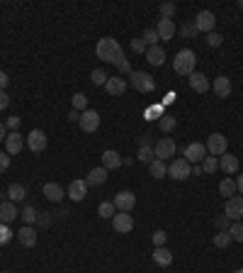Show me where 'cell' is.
<instances>
[{
    "label": "cell",
    "mask_w": 243,
    "mask_h": 273,
    "mask_svg": "<svg viewBox=\"0 0 243 273\" xmlns=\"http://www.w3.org/2000/svg\"><path fill=\"white\" fill-rule=\"evenodd\" d=\"M95 54H97V59H103L105 64H114L117 66V61H121L124 59V51H121L119 42L112 37H103L100 42H97V47H95Z\"/></svg>",
    "instance_id": "cell-1"
},
{
    "label": "cell",
    "mask_w": 243,
    "mask_h": 273,
    "mask_svg": "<svg viewBox=\"0 0 243 273\" xmlns=\"http://www.w3.org/2000/svg\"><path fill=\"white\" fill-rule=\"evenodd\" d=\"M195 66H197V54L192 49H180L178 54H175V59H173V68L180 76L195 74Z\"/></svg>",
    "instance_id": "cell-2"
},
{
    "label": "cell",
    "mask_w": 243,
    "mask_h": 273,
    "mask_svg": "<svg viewBox=\"0 0 243 273\" xmlns=\"http://www.w3.org/2000/svg\"><path fill=\"white\" fill-rule=\"evenodd\" d=\"M129 83L139 90V93H153L156 90V81H153V76L146 74V71H134L129 76Z\"/></svg>",
    "instance_id": "cell-3"
},
{
    "label": "cell",
    "mask_w": 243,
    "mask_h": 273,
    "mask_svg": "<svg viewBox=\"0 0 243 273\" xmlns=\"http://www.w3.org/2000/svg\"><path fill=\"white\" fill-rule=\"evenodd\" d=\"M168 176L173 180H187L192 176V163H187L185 159H175L168 166Z\"/></svg>",
    "instance_id": "cell-4"
},
{
    "label": "cell",
    "mask_w": 243,
    "mask_h": 273,
    "mask_svg": "<svg viewBox=\"0 0 243 273\" xmlns=\"http://www.w3.org/2000/svg\"><path fill=\"white\" fill-rule=\"evenodd\" d=\"M205 147H207V151H209L212 156H216V159H219V156H224V154H226V147H229V141H226L224 134L212 132V134H209V139H207Z\"/></svg>",
    "instance_id": "cell-5"
},
{
    "label": "cell",
    "mask_w": 243,
    "mask_h": 273,
    "mask_svg": "<svg viewBox=\"0 0 243 273\" xmlns=\"http://www.w3.org/2000/svg\"><path fill=\"white\" fill-rule=\"evenodd\" d=\"M185 161L187 163H202L207 156V147L202 144V141H192V144H187L185 147Z\"/></svg>",
    "instance_id": "cell-6"
},
{
    "label": "cell",
    "mask_w": 243,
    "mask_h": 273,
    "mask_svg": "<svg viewBox=\"0 0 243 273\" xmlns=\"http://www.w3.org/2000/svg\"><path fill=\"white\" fill-rule=\"evenodd\" d=\"M78 124H80V130L88 134L97 132V127H100V113H97V110H85V113H80Z\"/></svg>",
    "instance_id": "cell-7"
},
{
    "label": "cell",
    "mask_w": 243,
    "mask_h": 273,
    "mask_svg": "<svg viewBox=\"0 0 243 273\" xmlns=\"http://www.w3.org/2000/svg\"><path fill=\"white\" fill-rule=\"evenodd\" d=\"M114 207H117V212H129V210H134V205H136V195L131 193V190H119L117 195H114Z\"/></svg>",
    "instance_id": "cell-8"
},
{
    "label": "cell",
    "mask_w": 243,
    "mask_h": 273,
    "mask_svg": "<svg viewBox=\"0 0 243 273\" xmlns=\"http://www.w3.org/2000/svg\"><path fill=\"white\" fill-rule=\"evenodd\" d=\"M47 144H49V139L42 130H32V132L27 134V147L32 154H42V151L47 149Z\"/></svg>",
    "instance_id": "cell-9"
},
{
    "label": "cell",
    "mask_w": 243,
    "mask_h": 273,
    "mask_svg": "<svg viewBox=\"0 0 243 273\" xmlns=\"http://www.w3.org/2000/svg\"><path fill=\"white\" fill-rule=\"evenodd\" d=\"M214 25H216V15L212 12V10H202L199 15L195 17V27L197 32H214Z\"/></svg>",
    "instance_id": "cell-10"
},
{
    "label": "cell",
    "mask_w": 243,
    "mask_h": 273,
    "mask_svg": "<svg viewBox=\"0 0 243 273\" xmlns=\"http://www.w3.org/2000/svg\"><path fill=\"white\" fill-rule=\"evenodd\" d=\"M66 195L73 200V203H80V200H85V195H88V183H85L83 178H75L68 183V190H66Z\"/></svg>",
    "instance_id": "cell-11"
},
{
    "label": "cell",
    "mask_w": 243,
    "mask_h": 273,
    "mask_svg": "<svg viewBox=\"0 0 243 273\" xmlns=\"http://www.w3.org/2000/svg\"><path fill=\"white\" fill-rule=\"evenodd\" d=\"M224 215L229 217V220H241L243 217V195H234V198L226 200Z\"/></svg>",
    "instance_id": "cell-12"
},
{
    "label": "cell",
    "mask_w": 243,
    "mask_h": 273,
    "mask_svg": "<svg viewBox=\"0 0 243 273\" xmlns=\"http://www.w3.org/2000/svg\"><path fill=\"white\" fill-rule=\"evenodd\" d=\"M153 151H156V159L166 161L170 159L173 154H175V141L170 139V137H163V139L156 141V147H153Z\"/></svg>",
    "instance_id": "cell-13"
},
{
    "label": "cell",
    "mask_w": 243,
    "mask_h": 273,
    "mask_svg": "<svg viewBox=\"0 0 243 273\" xmlns=\"http://www.w3.org/2000/svg\"><path fill=\"white\" fill-rule=\"evenodd\" d=\"M112 227H114V232H119V234H129L131 229H134V220H131L129 212H117L112 217Z\"/></svg>",
    "instance_id": "cell-14"
},
{
    "label": "cell",
    "mask_w": 243,
    "mask_h": 273,
    "mask_svg": "<svg viewBox=\"0 0 243 273\" xmlns=\"http://www.w3.org/2000/svg\"><path fill=\"white\" fill-rule=\"evenodd\" d=\"M212 90L216 93V98H219V100L229 98V95H231V78H229V76H219V78H214Z\"/></svg>",
    "instance_id": "cell-15"
},
{
    "label": "cell",
    "mask_w": 243,
    "mask_h": 273,
    "mask_svg": "<svg viewBox=\"0 0 243 273\" xmlns=\"http://www.w3.org/2000/svg\"><path fill=\"white\" fill-rule=\"evenodd\" d=\"M156 32H158V37L163 39V42H170V39L175 37L178 27H175V22H173V20H158V25H156Z\"/></svg>",
    "instance_id": "cell-16"
},
{
    "label": "cell",
    "mask_w": 243,
    "mask_h": 273,
    "mask_svg": "<svg viewBox=\"0 0 243 273\" xmlns=\"http://www.w3.org/2000/svg\"><path fill=\"white\" fill-rule=\"evenodd\" d=\"M19 212H17V207H15V203L12 200H8V203H0V222L3 225H10L12 220H17Z\"/></svg>",
    "instance_id": "cell-17"
},
{
    "label": "cell",
    "mask_w": 243,
    "mask_h": 273,
    "mask_svg": "<svg viewBox=\"0 0 243 273\" xmlns=\"http://www.w3.org/2000/svg\"><path fill=\"white\" fill-rule=\"evenodd\" d=\"M17 239H19V244L27 246V249H29V246L37 244V229H34L32 225H25V227H22V229L17 232Z\"/></svg>",
    "instance_id": "cell-18"
},
{
    "label": "cell",
    "mask_w": 243,
    "mask_h": 273,
    "mask_svg": "<svg viewBox=\"0 0 243 273\" xmlns=\"http://www.w3.org/2000/svg\"><path fill=\"white\" fill-rule=\"evenodd\" d=\"M105 90L110 95H124V90H127V81L121 78V76H114V78H107V83H105Z\"/></svg>",
    "instance_id": "cell-19"
},
{
    "label": "cell",
    "mask_w": 243,
    "mask_h": 273,
    "mask_svg": "<svg viewBox=\"0 0 243 273\" xmlns=\"http://www.w3.org/2000/svg\"><path fill=\"white\" fill-rule=\"evenodd\" d=\"M22 144H25L22 134L8 132V137H5V151H8V154H19V151H22Z\"/></svg>",
    "instance_id": "cell-20"
},
{
    "label": "cell",
    "mask_w": 243,
    "mask_h": 273,
    "mask_svg": "<svg viewBox=\"0 0 243 273\" xmlns=\"http://www.w3.org/2000/svg\"><path fill=\"white\" fill-rule=\"evenodd\" d=\"M146 61H149L151 66H163L166 64V51L160 49V44L146 49Z\"/></svg>",
    "instance_id": "cell-21"
},
{
    "label": "cell",
    "mask_w": 243,
    "mask_h": 273,
    "mask_svg": "<svg viewBox=\"0 0 243 273\" xmlns=\"http://www.w3.org/2000/svg\"><path fill=\"white\" fill-rule=\"evenodd\" d=\"M190 88L195 90V93H207L212 85H209V81H207V76L205 74H190Z\"/></svg>",
    "instance_id": "cell-22"
},
{
    "label": "cell",
    "mask_w": 243,
    "mask_h": 273,
    "mask_svg": "<svg viewBox=\"0 0 243 273\" xmlns=\"http://www.w3.org/2000/svg\"><path fill=\"white\" fill-rule=\"evenodd\" d=\"M42 190H44V198L51 200V203H61V200H64V188H61L58 183H54V180H51V183H44Z\"/></svg>",
    "instance_id": "cell-23"
},
{
    "label": "cell",
    "mask_w": 243,
    "mask_h": 273,
    "mask_svg": "<svg viewBox=\"0 0 243 273\" xmlns=\"http://www.w3.org/2000/svg\"><path fill=\"white\" fill-rule=\"evenodd\" d=\"M219 166H221V171L224 173H238V156H234V154H224V156H219Z\"/></svg>",
    "instance_id": "cell-24"
},
{
    "label": "cell",
    "mask_w": 243,
    "mask_h": 273,
    "mask_svg": "<svg viewBox=\"0 0 243 273\" xmlns=\"http://www.w3.org/2000/svg\"><path fill=\"white\" fill-rule=\"evenodd\" d=\"M105 180H107V169H105V166H95V169L88 173L85 183H88V186H103Z\"/></svg>",
    "instance_id": "cell-25"
},
{
    "label": "cell",
    "mask_w": 243,
    "mask_h": 273,
    "mask_svg": "<svg viewBox=\"0 0 243 273\" xmlns=\"http://www.w3.org/2000/svg\"><path fill=\"white\" fill-rule=\"evenodd\" d=\"M103 166L107 171H112V169H119L121 166V156L117 154L114 149H107V151H103Z\"/></svg>",
    "instance_id": "cell-26"
},
{
    "label": "cell",
    "mask_w": 243,
    "mask_h": 273,
    "mask_svg": "<svg viewBox=\"0 0 243 273\" xmlns=\"http://www.w3.org/2000/svg\"><path fill=\"white\" fill-rule=\"evenodd\" d=\"M153 261H156L160 268H166V266L173 264V254H170L166 246H156V249H153Z\"/></svg>",
    "instance_id": "cell-27"
},
{
    "label": "cell",
    "mask_w": 243,
    "mask_h": 273,
    "mask_svg": "<svg viewBox=\"0 0 243 273\" xmlns=\"http://www.w3.org/2000/svg\"><path fill=\"white\" fill-rule=\"evenodd\" d=\"M219 193H221L226 200L234 198L236 193H238V190H236V180H234V178H224L221 183H219Z\"/></svg>",
    "instance_id": "cell-28"
},
{
    "label": "cell",
    "mask_w": 243,
    "mask_h": 273,
    "mask_svg": "<svg viewBox=\"0 0 243 273\" xmlns=\"http://www.w3.org/2000/svg\"><path fill=\"white\" fill-rule=\"evenodd\" d=\"M25 195H27V188L22 186V183H12L8 188V198L12 200V203H19V200H25Z\"/></svg>",
    "instance_id": "cell-29"
},
{
    "label": "cell",
    "mask_w": 243,
    "mask_h": 273,
    "mask_svg": "<svg viewBox=\"0 0 243 273\" xmlns=\"http://www.w3.org/2000/svg\"><path fill=\"white\" fill-rule=\"evenodd\" d=\"M149 173L153 176V178H163V176L168 173V166H166V163H163L160 159H153L149 163Z\"/></svg>",
    "instance_id": "cell-30"
},
{
    "label": "cell",
    "mask_w": 243,
    "mask_h": 273,
    "mask_svg": "<svg viewBox=\"0 0 243 273\" xmlns=\"http://www.w3.org/2000/svg\"><path fill=\"white\" fill-rule=\"evenodd\" d=\"M97 215L103 217V220H112V217L117 215V207H114V203L105 200V203H100V207H97Z\"/></svg>",
    "instance_id": "cell-31"
},
{
    "label": "cell",
    "mask_w": 243,
    "mask_h": 273,
    "mask_svg": "<svg viewBox=\"0 0 243 273\" xmlns=\"http://www.w3.org/2000/svg\"><path fill=\"white\" fill-rule=\"evenodd\" d=\"M136 159H139L141 163H151V161L156 159V151H153V147H139V154H136Z\"/></svg>",
    "instance_id": "cell-32"
},
{
    "label": "cell",
    "mask_w": 243,
    "mask_h": 273,
    "mask_svg": "<svg viewBox=\"0 0 243 273\" xmlns=\"http://www.w3.org/2000/svg\"><path fill=\"white\" fill-rule=\"evenodd\" d=\"M19 215H22V220H25V225H32V222H37L39 212H37V207L34 205H25V210H22Z\"/></svg>",
    "instance_id": "cell-33"
},
{
    "label": "cell",
    "mask_w": 243,
    "mask_h": 273,
    "mask_svg": "<svg viewBox=\"0 0 243 273\" xmlns=\"http://www.w3.org/2000/svg\"><path fill=\"white\" fill-rule=\"evenodd\" d=\"M231 242H234V239H231L229 232H216V234H214V246H216V249H226Z\"/></svg>",
    "instance_id": "cell-34"
},
{
    "label": "cell",
    "mask_w": 243,
    "mask_h": 273,
    "mask_svg": "<svg viewBox=\"0 0 243 273\" xmlns=\"http://www.w3.org/2000/svg\"><path fill=\"white\" fill-rule=\"evenodd\" d=\"M175 3H163V5H160L158 8V12H160V20H173L175 17Z\"/></svg>",
    "instance_id": "cell-35"
},
{
    "label": "cell",
    "mask_w": 243,
    "mask_h": 273,
    "mask_svg": "<svg viewBox=\"0 0 243 273\" xmlns=\"http://www.w3.org/2000/svg\"><path fill=\"white\" fill-rule=\"evenodd\" d=\"M141 39H144V44H146V47H156L160 37H158V32H156V27H153V29H146V32L141 34Z\"/></svg>",
    "instance_id": "cell-36"
},
{
    "label": "cell",
    "mask_w": 243,
    "mask_h": 273,
    "mask_svg": "<svg viewBox=\"0 0 243 273\" xmlns=\"http://www.w3.org/2000/svg\"><path fill=\"white\" fill-rule=\"evenodd\" d=\"M73 110H78V113H85V110H88V95L85 93L73 95Z\"/></svg>",
    "instance_id": "cell-37"
},
{
    "label": "cell",
    "mask_w": 243,
    "mask_h": 273,
    "mask_svg": "<svg viewBox=\"0 0 243 273\" xmlns=\"http://www.w3.org/2000/svg\"><path fill=\"white\" fill-rule=\"evenodd\" d=\"M178 127V120L175 117H170V115H163L160 117V132H173Z\"/></svg>",
    "instance_id": "cell-38"
},
{
    "label": "cell",
    "mask_w": 243,
    "mask_h": 273,
    "mask_svg": "<svg viewBox=\"0 0 243 273\" xmlns=\"http://www.w3.org/2000/svg\"><path fill=\"white\" fill-rule=\"evenodd\" d=\"M216 169H219V159H216V156H205V161H202V171H205V173H214Z\"/></svg>",
    "instance_id": "cell-39"
},
{
    "label": "cell",
    "mask_w": 243,
    "mask_h": 273,
    "mask_svg": "<svg viewBox=\"0 0 243 273\" xmlns=\"http://www.w3.org/2000/svg\"><path fill=\"white\" fill-rule=\"evenodd\" d=\"M180 34H183V37H187V39H195V37H199V32H197L195 22H185V25L180 27Z\"/></svg>",
    "instance_id": "cell-40"
},
{
    "label": "cell",
    "mask_w": 243,
    "mask_h": 273,
    "mask_svg": "<svg viewBox=\"0 0 243 273\" xmlns=\"http://www.w3.org/2000/svg\"><path fill=\"white\" fill-rule=\"evenodd\" d=\"M229 234H231L234 242H241L243 244V222H234V225L229 227Z\"/></svg>",
    "instance_id": "cell-41"
},
{
    "label": "cell",
    "mask_w": 243,
    "mask_h": 273,
    "mask_svg": "<svg viewBox=\"0 0 243 273\" xmlns=\"http://www.w3.org/2000/svg\"><path fill=\"white\" fill-rule=\"evenodd\" d=\"M107 78H110V76L105 74L103 68H95L93 74H90V81H93V85H105V83H107Z\"/></svg>",
    "instance_id": "cell-42"
},
{
    "label": "cell",
    "mask_w": 243,
    "mask_h": 273,
    "mask_svg": "<svg viewBox=\"0 0 243 273\" xmlns=\"http://www.w3.org/2000/svg\"><path fill=\"white\" fill-rule=\"evenodd\" d=\"M117 68H119V76H131L134 74V68H131V64H129V59L124 57L121 61H117Z\"/></svg>",
    "instance_id": "cell-43"
},
{
    "label": "cell",
    "mask_w": 243,
    "mask_h": 273,
    "mask_svg": "<svg viewBox=\"0 0 243 273\" xmlns=\"http://www.w3.org/2000/svg\"><path fill=\"white\" fill-rule=\"evenodd\" d=\"M214 225H216V229H219V232H229V227H231V220H229L226 215H219L214 220Z\"/></svg>",
    "instance_id": "cell-44"
},
{
    "label": "cell",
    "mask_w": 243,
    "mask_h": 273,
    "mask_svg": "<svg viewBox=\"0 0 243 273\" xmlns=\"http://www.w3.org/2000/svg\"><path fill=\"white\" fill-rule=\"evenodd\" d=\"M146 44H144V39L141 37H134L131 39V51H136V54H146Z\"/></svg>",
    "instance_id": "cell-45"
},
{
    "label": "cell",
    "mask_w": 243,
    "mask_h": 273,
    "mask_svg": "<svg viewBox=\"0 0 243 273\" xmlns=\"http://www.w3.org/2000/svg\"><path fill=\"white\" fill-rule=\"evenodd\" d=\"M221 42H224V37H221L219 32H209V34H207V44H209V47H221Z\"/></svg>",
    "instance_id": "cell-46"
},
{
    "label": "cell",
    "mask_w": 243,
    "mask_h": 273,
    "mask_svg": "<svg viewBox=\"0 0 243 273\" xmlns=\"http://www.w3.org/2000/svg\"><path fill=\"white\" fill-rule=\"evenodd\" d=\"M153 246H166V239H168V234L163 232V229H158V232H153Z\"/></svg>",
    "instance_id": "cell-47"
},
{
    "label": "cell",
    "mask_w": 243,
    "mask_h": 273,
    "mask_svg": "<svg viewBox=\"0 0 243 273\" xmlns=\"http://www.w3.org/2000/svg\"><path fill=\"white\" fill-rule=\"evenodd\" d=\"M10 239H12V232L8 229V225H3V222H0V246L8 244Z\"/></svg>",
    "instance_id": "cell-48"
},
{
    "label": "cell",
    "mask_w": 243,
    "mask_h": 273,
    "mask_svg": "<svg viewBox=\"0 0 243 273\" xmlns=\"http://www.w3.org/2000/svg\"><path fill=\"white\" fill-rule=\"evenodd\" d=\"M5 127H8L10 132H17V127H19V117H8Z\"/></svg>",
    "instance_id": "cell-49"
},
{
    "label": "cell",
    "mask_w": 243,
    "mask_h": 273,
    "mask_svg": "<svg viewBox=\"0 0 243 273\" xmlns=\"http://www.w3.org/2000/svg\"><path fill=\"white\" fill-rule=\"evenodd\" d=\"M10 169V156H5L3 151H0V173H5Z\"/></svg>",
    "instance_id": "cell-50"
},
{
    "label": "cell",
    "mask_w": 243,
    "mask_h": 273,
    "mask_svg": "<svg viewBox=\"0 0 243 273\" xmlns=\"http://www.w3.org/2000/svg\"><path fill=\"white\" fill-rule=\"evenodd\" d=\"M10 105V98H8V93L5 90H0V110H5Z\"/></svg>",
    "instance_id": "cell-51"
},
{
    "label": "cell",
    "mask_w": 243,
    "mask_h": 273,
    "mask_svg": "<svg viewBox=\"0 0 243 273\" xmlns=\"http://www.w3.org/2000/svg\"><path fill=\"white\" fill-rule=\"evenodd\" d=\"M8 83H10L8 74H5V71H0V90H5V88H8Z\"/></svg>",
    "instance_id": "cell-52"
},
{
    "label": "cell",
    "mask_w": 243,
    "mask_h": 273,
    "mask_svg": "<svg viewBox=\"0 0 243 273\" xmlns=\"http://www.w3.org/2000/svg\"><path fill=\"white\" fill-rule=\"evenodd\" d=\"M139 147H151V137H149V134L139 137Z\"/></svg>",
    "instance_id": "cell-53"
},
{
    "label": "cell",
    "mask_w": 243,
    "mask_h": 273,
    "mask_svg": "<svg viewBox=\"0 0 243 273\" xmlns=\"http://www.w3.org/2000/svg\"><path fill=\"white\" fill-rule=\"evenodd\" d=\"M68 120H71V122H78V120H80V113H78V110H71V113H68Z\"/></svg>",
    "instance_id": "cell-54"
},
{
    "label": "cell",
    "mask_w": 243,
    "mask_h": 273,
    "mask_svg": "<svg viewBox=\"0 0 243 273\" xmlns=\"http://www.w3.org/2000/svg\"><path fill=\"white\" fill-rule=\"evenodd\" d=\"M202 173H205V171H202V163H195V166H192V176H202Z\"/></svg>",
    "instance_id": "cell-55"
},
{
    "label": "cell",
    "mask_w": 243,
    "mask_h": 273,
    "mask_svg": "<svg viewBox=\"0 0 243 273\" xmlns=\"http://www.w3.org/2000/svg\"><path fill=\"white\" fill-rule=\"evenodd\" d=\"M236 190H238V193L243 195V173L238 176V180H236Z\"/></svg>",
    "instance_id": "cell-56"
},
{
    "label": "cell",
    "mask_w": 243,
    "mask_h": 273,
    "mask_svg": "<svg viewBox=\"0 0 243 273\" xmlns=\"http://www.w3.org/2000/svg\"><path fill=\"white\" fill-rule=\"evenodd\" d=\"M5 137H8V130H5V124L0 122V141H5Z\"/></svg>",
    "instance_id": "cell-57"
},
{
    "label": "cell",
    "mask_w": 243,
    "mask_h": 273,
    "mask_svg": "<svg viewBox=\"0 0 243 273\" xmlns=\"http://www.w3.org/2000/svg\"><path fill=\"white\" fill-rule=\"evenodd\" d=\"M37 222H39V225H49V217H47V212H44V215H39V217H37Z\"/></svg>",
    "instance_id": "cell-58"
},
{
    "label": "cell",
    "mask_w": 243,
    "mask_h": 273,
    "mask_svg": "<svg viewBox=\"0 0 243 273\" xmlns=\"http://www.w3.org/2000/svg\"><path fill=\"white\" fill-rule=\"evenodd\" d=\"M234 273H243V268H236V271Z\"/></svg>",
    "instance_id": "cell-59"
},
{
    "label": "cell",
    "mask_w": 243,
    "mask_h": 273,
    "mask_svg": "<svg viewBox=\"0 0 243 273\" xmlns=\"http://www.w3.org/2000/svg\"><path fill=\"white\" fill-rule=\"evenodd\" d=\"M238 5H241V8H243V0H241V3H238Z\"/></svg>",
    "instance_id": "cell-60"
},
{
    "label": "cell",
    "mask_w": 243,
    "mask_h": 273,
    "mask_svg": "<svg viewBox=\"0 0 243 273\" xmlns=\"http://www.w3.org/2000/svg\"><path fill=\"white\" fill-rule=\"evenodd\" d=\"M5 273H10V271H5Z\"/></svg>",
    "instance_id": "cell-61"
}]
</instances>
